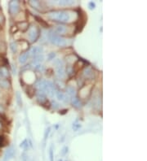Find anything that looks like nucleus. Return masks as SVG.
I'll use <instances>...</instances> for the list:
<instances>
[{
  "mask_svg": "<svg viewBox=\"0 0 147 161\" xmlns=\"http://www.w3.org/2000/svg\"><path fill=\"white\" fill-rule=\"evenodd\" d=\"M10 49L13 53H17L18 51V46L17 43H12L10 44Z\"/></svg>",
  "mask_w": 147,
  "mask_h": 161,
  "instance_id": "nucleus-22",
  "label": "nucleus"
},
{
  "mask_svg": "<svg viewBox=\"0 0 147 161\" xmlns=\"http://www.w3.org/2000/svg\"><path fill=\"white\" fill-rule=\"evenodd\" d=\"M67 152H68V147H65L64 148H63V150H62V154L64 155H66L67 153Z\"/></svg>",
  "mask_w": 147,
  "mask_h": 161,
  "instance_id": "nucleus-33",
  "label": "nucleus"
},
{
  "mask_svg": "<svg viewBox=\"0 0 147 161\" xmlns=\"http://www.w3.org/2000/svg\"><path fill=\"white\" fill-rule=\"evenodd\" d=\"M0 86L3 89H8L10 87V83L7 80H0Z\"/></svg>",
  "mask_w": 147,
  "mask_h": 161,
  "instance_id": "nucleus-19",
  "label": "nucleus"
},
{
  "mask_svg": "<svg viewBox=\"0 0 147 161\" xmlns=\"http://www.w3.org/2000/svg\"><path fill=\"white\" fill-rule=\"evenodd\" d=\"M1 21H2V16H0V22H1Z\"/></svg>",
  "mask_w": 147,
  "mask_h": 161,
  "instance_id": "nucleus-36",
  "label": "nucleus"
},
{
  "mask_svg": "<svg viewBox=\"0 0 147 161\" xmlns=\"http://www.w3.org/2000/svg\"><path fill=\"white\" fill-rule=\"evenodd\" d=\"M43 91H45L46 95H48L50 97H53L55 95V85L50 80H46L45 87Z\"/></svg>",
  "mask_w": 147,
  "mask_h": 161,
  "instance_id": "nucleus-4",
  "label": "nucleus"
},
{
  "mask_svg": "<svg viewBox=\"0 0 147 161\" xmlns=\"http://www.w3.org/2000/svg\"><path fill=\"white\" fill-rule=\"evenodd\" d=\"M80 127H81V125H78V124L74 123L73 125V129H74V130H78V129L80 128Z\"/></svg>",
  "mask_w": 147,
  "mask_h": 161,
  "instance_id": "nucleus-30",
  "label": "nucleus"
},
{
  "mask_svg": "<svg viewBox=\"0 0 147 161\" xmlns=\"http://www.w3.org/2000/svg\"><path fill=\"white\" fill-rule=\"evenodd\" d=\"M20 11V4L18 1H11L9 2V12L10 14L14 16L17 15Z\"/></svg>",
  "mask_w": 147,
  "mask_h": 161,
  "instance_id": "nucleus-5",
  "label": "nucleus"
},
{
  "mask_svg": "<svg viewBox=\"0 0 147 161\" xmlns=\"http://www.w3.org/2000/svg\"><path fill=\"white\" fill-rule=\"evenodd\" d=\"M56 69H57V77H58L60 79H63L66 77V73L64 66L57 67V68H56Z\"/></svg>",
  "mask_w": 147,
  "mask_h": 161,
  "instance_id": "nucleus-8",
  "label": "nucleus"
},
{
  "mask_svg": "<svg viewBox=\"0 0 147 161\" xmlns=\"http://www.w3.org/2000/svg\"><path fill=\"white\" fill-rule=\"evenodd\" d=\"M55 55H56V54H55V53H53V52H52L51 54H48V59H49V60H52V59H54Z\"/></svg>",
  "mask_w": 147,
  "mask_h": 161,
  "instance_id": "nucleus-31",
  "label": "nucleus"
},
{
  "mask_svg": "<svg viewBox=\"0 0 147 161\" xmlns=\"http://www.w3.org/2000/svg\"><path fill=\"white\" fill-rule=\"evenodd\" d=\"M20 147L21 148H22V149H24V150H26L27 148L29 147V144H28V141L27 140H24L23 142L20 144Z\"/></svg>",
  "mask_w": 147,
  "mask_h": 161,
  "instance_id": "nucleus-24",
  "label": "nucleus"
},
{
  "mask_svg": "<svg viewBox=\"0 0 147 161\" xmlns=\"http://www.w3.org/2000/svg\"><path fill=\"white\" fill-rule=\"evenodd\" d=\"M52 107H53V108L54 109H57L59 107V105H58V103H57L56 102H53L52 103Z\"/></svg>",
  "mask_w": 147,
  "mask_h": 161,
  "instance_id": "nucleus-34",
  "label": "nucleus"
},
{
  "mask_svg": "<svg viewBox=\"0 0 147 161\" xmlns=\"http://www.w3.org/2000/svg\"><path fill=\"white\" fill-rule=\"evenodd\" d=\"M16 98H17V103L19 107H22V95L19 92H17L16 94Z\"/></svg>",
  "mask_w": 147,
  "mask_h": 161,
  "instance_id": "nucleus-23",
  "label": "nucleus"
},
{
  "mask_svg": "<svg viewBox=\"0 0 147 161\" xmlns=\"http://www.w3.org/2000/svg\"><path fill=\"white\" fill-rule=\"evenodd\" d=\"M89 7H90V9H94L96 7V4L93 2H89V4H88Z\"/></svg>",
  "mask_w": 147,
  "mask_h": 161,
  "instance_id": "nucleus-32",
  "label": "nucleus"
},
{
  "mask_svg": "<svg viewBox=\"0 0 147 161\" xmlns=\"http://www.w3.org/2000/svg\"><path fill=\"white\" fill-rule=\"evenodd\" d=\"M56 95H57V99L59 100V101H61V102H63V103H68L69 102L68 97L66 96V95H65L64 93L57 92L56 93Z\"/></svg>",
  "mask_w": 147,
  "mask_h": 161,
  "instance_id": "nucleus-11",
  "label": "nucleus"
},
{
  "mask_svg": "<svg viewBox=\"0 0 147 161\" xmlns=\"http://www.w3.org/2000/svg\"><path fill=\"white\" fill-rule=\"evenodd\" d=\"M67 95L70 96H74L75 95V89L73 86H67L66 87Z\"/></svg>",
  "mask_w": 147,
  "mask_h": 161,
  "instance_id": "nucleus-18",
  "label": "nucleus"
},
{
  "mask_svg": "<svg viewBox=\"0 0 147 161\" xmlns=\"http://www.w3.org/2000/svg\"><path fill=\"white\" fill-rule=\"evenodd\" d=\"M58 4L61 5V6H70V5L74 4V1H71V0H69V1H66V0L58 1Z\"/></svg>",
  "mask_w": 147,
  "mask_h": 161,
  "instance_id": "nucleus-20",
  "label": "nucleus"
},
{
  "mask_svg": "<svg viewBox=\"0 0 147 161\" xmlns=\"http://www.w3.org/2000/svg\"><path fill=\"white\" fill-rule=\"evenodd\" d=\"M50 161H53V146H51L49 149Z\"/></svg>",
  "mask_w": 147,
  "mask_h": 161,
  "instance_id": "nucleus-27",
  "label": "nucleus"
},
{
  "mask_svg": "<svg viewBox=\"0 0 147 161\" xmlns=\"http://www.w3.org/2000/svg\"><path fill=\"white\" fill-rule=\"evenodd\" d=\"M30 57V54H29V51H26V52H23L20 54L19 56V63L20 64H26V61L28 60V58Z\"/></svg>",
  "mask_w": 147,
  "mask_h": 161,
  "instance_id": "nucleus-10",
  "label": "nucleus"
},
{
  "mask_svg": "<svg viewBox=\"0 0 147 161\" xmlns=\"http://www.w3.org/2000/svg\"><path fill=\"white\" fill-rule=\"evenodd\" d=\"M48 39L52 44L57 47H65L66 45V40L61 36L57 35L53 31H50L48 33Z\"/></svg>",
  "mask_w": 147,
  "mask_h": 161,
  "instance_id": "nucleus-2",
  "label": "nucleus"
},
{
  "mask_svg": "<svg viewBox=\"0 0 147 161\" xmlns=\"http://www.w3.org/2000/svg\"><path fill=\"white\" fill-rule=\"evenodd\" d=\"M30 4L35 9L41 10L42 9V6H41V2H38V1H30Z\"/></svg>",
  "mask_w": 147,
  "mask_h": 161,
  "instance_id": "nucleus-16",
  "label": "nucleus"
},
{
  "mask_svg": "<svg viewBox=\"0 0 147 161\" xmlns=\"http://www.w3.org/2000/svg\"><path fill=\"white\" fill-rule=\"evenodd\" d=\"M4 111V108H3V107L2 106V104H0V113L1 112H3Z\"/></svg>",
  "mask_w": 147,
  "mask_h": 161,
  "instance_id": "nucleus-35",
  "label": "nucleus"
},
{
  "mask_svg": "<svg viewBox=\"0 0 147 161\" xmlns=\"http://www.w3.org/2000/svg\"><path fill=\"white\" fill-rule=\"evenodd\" d=\"M36 96H37L38 101H41L42 103L47 101L46 100V94L43 90H38V92L36 93Z\"/></svg>",
  "mask_w": 147,
  "mask_h": 161,
  "instance_id": "nucleus-9",
  "label": "nucleus"
},
{
  "mask_svg": "<svg viewBox=\"0 0 147 161\" xmlns=\"http://www.w3.org/2000/svg\"><path fill=\"white\" fill-rule=\"evenodd\" d=\"M35 19L37 20V21H38V23L42 25V26L44 27V28H48V23L45 21H43V19H41L40 17H35Z\"/></svg>",
  "mask_w": 147,
  "mask_h": 161,
  "instance_id": "nucleus-21",
  "label": "nucleus"
},
{
  "mask_svg": "<svg viewBox=\"0 0 147 161\" xmlns=\"http://www.w3.org/2000/svg\"><path fill=\"white\" fill-rule=\"evenodd\" d=\"M54 65L56 66V68H57V67L64 66V64H63V62H62V60H61V59H55Z\"/></svg>",
  "mask_w": 147,
  "mask_h": 161,
  "instance_id": "nucleus-25",
  "label": "nucleus"
},
{
  "mask_svg": "<svg viewBox=\"0 0 147 161\" xmlns=\"http://www.w3.org/2000/svg\"><path fill=\"white\" fill-rule=\"evenodd\" d=\"M50 130H51V128L50 127H48L47 129H46L45 131V133H44V139H47L48 137V135H49V133H50Z\"/></svg>",
  "mask_w": 147,
  "mask_h": 161,
  "instance_id": "nucleus-28",
  "label": "nucleus"
},
{
  "mask_svg": "<svg viewBox=\"0 0 147 161\" xmlns=\"http://www.w3.org/2000/svg\"><path fill=\"white\" fill-rule=\"evenodd\" d=\"M34 69L36 71L43 72L44 70V66L41 65V64H36V65H34Z\"/></svg>",
  "mask_w": 147,
  "mask_h": 161,
  "instance_id": "nucleus-26",
  "label": "nucleus"
},
{
  "mask_svg": "<svg viewBox=\"0 0 147 161\" xmlns=\"http://www.w3.org/2000/svg\"><path fill=\"white\" fill-rule=\"evenodd\" d=\"M15 154V150L12 147H8L6 152H4L3 155V158H2V161H10L13 158Z\"/></svg>",
  "mask_w": 147,
  "mask_h": 161,
  "instance_id": "nucleus-6",
  "label": "nucleus"
},
{
  "mask_svg": "<svg viewBox=\"0 0 147 161\" xmlns=\"http://www.w3.org/2000/svg\"><path fill=\"white\" fill-rule=\"evenodd\" d=\"M1 77H2V76H1V73H0V78H1Z\"/></svg>",
  "mask_w": 147,
  "mask_h": 161,
  "instance_id": "nucleus-38",
  "label": "nucleus"
},
{
  "mask_svg": "<svg viewBox=\"0 0 147 161\" xmlns=\"http://www.w3.org/2000/svg\"><path fill=\"white\" fill-rule=\"evenodd\" d=\"M47 17L52 21L61 22V23L68 22L70 19V15L69 14V12L66 11H52L48 12Z\"/></svg>",
  "mask_w": 147,
  "mask_h": 161,
  "instance_id": "nucleus-1",
  "label": "nucleus"
},
{
  "mask_svg": "<svg viewBox=\"0 0 147 161\" xmlns=\"http://www.w3.org/2000/svg\"><path fill=\"white\" fill-rule=\"evenodd\" d=\"M59 161H62V159H61V160H59Z\"/></svg>",
  "mask_w": 147,
  "mask_h": 161,
  "instance_id": "nucleus-39",
  "label": "nucleus"
},
{
  "mask_svg": "<svg viewBox=\"0 0 147 161\" xmlns=\"http://www.w3.org/2000/svg\"><path fill=\"white\" fill-rule=\"evenodd\" d=\"M5 143V140L4 137H2V136H0V147H2Z\"/></svg>",
  "mask_w": 147,
  "mask_h": 161,
  "instance_id": "nucleus-29",
  "label": "nucleus"
},
{
  "mask_svg": "<svg viewBox=\"0 0 147 161\" xmlns=\"http://www.w3.org/2000/svg\"><path fill=\"white\" fill-rule=\"evenodd\" d=\"M67 28L66 27L64 26V25H58L56 28V31H55V33H57V35H62V34H64V33H66Z\"/></svg>",
  "mask_w": 147,
  "mask_h": 161,
  "instance_id": "nucleus-12",
  "label": "nucleus"
},
{
  "mask_svg": "<svg viewBox=\"0 0 147 161\" xmlns=\"http://www.w3.org/2000/svg\"><path fill=\"white\" fill-rule=\"evenodd\" d=\"M43 47H34L29 51V54H30V56H34L35 57L37 55H39L41 54V53H43Z\"/></svg>",
  "mask_w": 147,
  "mask_h": 161,
  "instance_id": "nucleus-7",
  "label": "nucleus"
},
{
  "mask_svg": "<svg viewBox=\"0 0 147 161\" xmlns=\"http://www.w3.org/2000/svg\"><path fill=\"white\" fill-rule=\"evenodd\" d=\"M0 73H1V76L4 77H9V72H8V69L5 67H2L1 69H0Z\"/></svg>",
  "mask_w": 147,
  "mask_h": 161,
  "instance_id": "nucleus-17",
  "label": "nucleus"
},
{
  "mask_svg": "<svg viewBox=\"0 0 147 161\" xmlns=\"http://www.w3.org/2000/svg\"><path fill=\"white\" fill-rule=\"evenodd\" d=\"M43 60H44V56H43V54H39V55H37V56L34 58L32 63L34 64V65H36V64H40Z\"/></svg>",
  "mask_w": 147,
  "mask_h": 161,
  "instance_id": "nucleus-14",
  "label": "nucleus"
},
{
  "mask_svg": "<svg viewBox=\"0 0 147 161\" xmlns=\"http://www.w3.org/2000/svg\"><path fill=\"white\" fill-rule=\"evenodd\" d=\"M1 127H2V125H1V123H0V129H1Z\"/></svg>",
  "mask_w": 147,
  "mask_h": 161,
  "instance_id": "nucleus-37",
  "label": "nucleus"
},
{
  "mask_svg": "<svg viewBox=\"0 0 147 161\" xmlns=\"http://www.w3.org/2000/svg\"><path fill=\"white\" fill-rule=\"evenodd\" d=\"M71 103L74 107H76V108H79V107H81V106H82L80 99H78V98H73L71 100Z\"/></svg>",
  "mask_w": 147,
  "mask_h": 161,
  "instance_id": "nucleus-15",
  "label": "nucleus"
},
{
  "mask_svg": "<svg viewBox=\"0 0 147 161\" xmlns=\"http://www.w3.org/2000/svg\"><path fill=\"white\" fill-rule=\"evenodd\" d=\"M39 34H40V29L38 26L36 25H32L28 29V37L30 38L31 43H34L35 42L37 39L39 37Z\"/></svg>",
  "mask_w": 147,
  "mask_h": 161,
  "instance_id": "nucleus-3",
  "label": "nucleus"
},
{
  "mask_svg": "<svg viewBox=\"0 0 147 161\" xmlns=\"http://www.w3.org/2000/svg\"><path fill=\"white\" fill-rule=\"evenodd\" d=\"M93 71L90 68H86L83 71V76L85 77L86 78L91 79L93 77Z\"/></svg>",
  "mask_w": 147,
  "mask_h": 161,
  "instance_id": "nucleus-13",
  "label": "nucleus"
}]
</instances>
